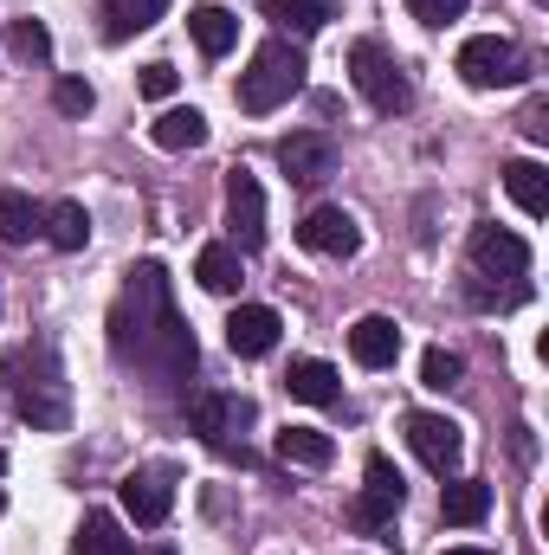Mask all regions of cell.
Returning a JSON list of instances; mask_svg holds the SVG:
<instances>
[{"label":"cell","mask_w":549,"mask_h":555,"mask_svg":"<svg viewBox=\"0 0 549 555\" xmlns=\"http://www.w3.org/2000/svg\"><path fill=\"white\" fill-rule=\"evenodd\" d=\"M111 356L124 369H137L149 388H181L201 369L194 330L175 310V291H168L162 259H142L137 272H130V284L117 291V304H111Z\"/></svg>","instance_id":"cell-1"},{"label":"cell","mask_w":549,"mask_h":555,"mask_svg":"<svg viewBox=\"0 0 549 555\" xmlns=\"http://www.w3.org/2000/svg\"><path fill=\"white\" fill-rule=\"evenodd\" d=\"M7 395H13V414L39 433H65L72 420V388H65V369H59V349L52 343H26L7 369Z\"/></svg>","instance_id":"cell-2"},{"label":"cell","mask_w":549,"mask_h":555,"mask_svg":"<svg viewBox=\"0 0 549 555\" xmlns=\"http://www.w3.org/2000/svg\"><path fill=\"white\" fill-rule=\"evenodd\" d=\"M304 46L297 39H266L259 52H253V65L240 72V111L246 117H266V111H278V104H291L297 91H304Z\"/></svg>","instance_id":"cell-3"},{"label":"cell","mask_w":549,"mask_h":555,"mask_svg":"<svg viewBox=\"0 0 549 555\" xmlns=\"http://www.w3.org/2000/svg\"><path fill=\"white\" fill-rule=\"evenodd\" d=\"M349 78H356V91L369 98V111H382V117H401L413 104L408 72L395 65V52H388L382 39H356V46H349Z\"/></svg>","instance_id":"cell-4"},{"label":"cell","mask_w":549,"mask_h":555,"mask_svg":"<svg viewBox=\"0 0 549 555\" xmlns=\"http://www.w3.org/2000/svg\"><path fill=\"white\" fill-rule=\"evenodd\" d=\"M459 78H465L472 91H511V85H524V78H531V65H524V52H518L511 39L478 33V39H465V46H459Z\"/></svg>","instance_id":"cell-5"},{"label":"cell","mask_w":549,"mask_h":555,"mask_svg":"<svg viewBox=\"0 0 549 555\" xmlns=\"http://www.w3.org/2000/svg\"><path fill=\"white\" fill-rule=\"evenodd\" d=\"M401 498H408V485H401V472L388 465V452H369V465H362V498L349 504V524H356V530H388L395 511H401Z\"/></svg>","instance_id":"cell-6"},{"label":"cell","mask_w":549,"mask_h":555,"mask_svg":"<svg viewBox=\"0 0 549 555\" xmlns=\"http://www.w3.org/2000/svg\"><path fill=\"white\" fill-rule=\"evenodd\" d=\"M227 227H233V253H259L266 246V188L246 168L227 175Z\"/></svg>","instance_id":"cell-7"},{"label":"cell","mask_w":549,"mask_h":555,"mask_svg":"<svg viewBox=\"0 0 549 555\" xmlns=\"http://www.w3.org/2000/svg\"><path fill=\"white\" fill-rule=\"evenodd\" d=\"M117 498H124V511L137 517L142 530H155V524H168V511H175V472H168V465H137V472H124Z\"/></svg>","instance_id":"cell-8"},{"label":"cell","mask_w":549,"mask_h":555,"mask_svg":"<svg viewBox=\"0 0 549 555\" xmlns=\"http://www.w3.org/2000/svg\"><path fill=\"white\" fill-rule=\"evenodd\" d=\"M188 420H194V433L207 439V446H233V433H246L253 426V401L246 395H220V388H201L194 401H188Z\"/></svg>","instance_id":"cell-9"},{"label":"cell","mask_w":549,"mask_h":555,"mask_svg":"<svg viewBox=\"0 0 549 555\" xmlns=\"http://www.w3.org/2000/svg\"><path fill=\"white\" fill-rule=\"evenodd\" d=\"M408 446L426 472L452 478L459 472V452H465V433H459V420H446V414H408Z\"/></svg>","instance_id":"cell-10"},{"label":"cell","mask_w":549,"mask_h":555,"mask_svg":"<svg viewBox=\"0 0 549 555\" xmlns=\"http://www.w3.org/2000/svg\"><path fill=\"white\" fill-rule=\"evenodd\" d=\"M297 246L317 253V259H356V253H362V227H356V214H343V207H310L304 227H297Z\"/></svg>","instance_id":"cell-11"},{"label":"cell","mask_w":549,"mask_h":555,"mask_svg":"<svg viewBox=\"0 0 549 555\" xmlns=\"http://www.w3.org/2000/svg\"><path fill=\"white\" fill-rule=\"evenodd\" d=\"M472 272L478 278H524L531 272V246L511 227H472Z\"/></svg>","instance_id":"cell-12"},{"label":"cell","mask_w":549,"mask_h":555,"mask_svg":"<svg viewBox=\"0 0 549 555\" xmlns=\"http://www.w3.org/2000/svg\"><path fill=\"white\" fill-rule=\"evenodd\" d=\"M278 336H284V317H278L272 304H240V310L227 317V349H233L240 362H259V356H272Z\"/></svg>","instance_id":"cell-13"},{"label":"cell","mask_w":549,"mask_h":555,"mask_svg":"<svg viewBox=\"0 0 549 555\" xmlns=\"http://www.w3.org/2000/svg\"><path fill=\"white\" fill-rule=\"evenodd\" d=\"M278 168H284L291 181L317 188V181L336 175V142L323 137V130H291V137L278 142Z\"/></svg>","instance_id":"cell-14"},{"label":"cell","mask_w":549,"mask_h":555,"mask_svg":"<svg viewBox=\"0 0 549 555\" xmlns=\"http://www.w3.org/2000/svg\"><path fill=\"white\" fill-rule=\"evenodd\" d=\"M349 356H356L362 369H395V362H401V330H395V317H362V323L349 330Z\"/></svg>","instance_id":"cell-15"},{"label":"cell","mask_w":549,"mask_h":555,"mask_svg":"<svg viewBox=\"0 0 549 555\" xmlns=\"http://www.w3.org/2000/svg\"><path fill=\"white\" fill-rule=\"evenodd\" d=\"M284 388H291V401H304V408H336L343 375H336L330 362H317V356H297V362L284 369Z\"/></svg>","instance_id":"cell-16"},{"label":"cell","mask_w":549,"mask_h":555,"mask_svg":"<svg viewBox=\"0 0 549 555\" xmlns=\"http://www.w3.org/2000/svg\"><path fill=\"white\" fill-rule=\"evenodd\" d=\"M439 517L459 524V530L485 524V517H491V485H485V478H452V485H439Z\"/></svg>","instance_id":"cell-17"},{"label":"cell","mask_w":549,"mask_h":555,"mask_svg":"<svg viewBox=\"0 0 549 555\" xmlns=\"http://www.w3.org/2000/svg\"><path fill=\"white\" fill-rule=\"evenodd\" d=\"M149 142L168 149V155H188V149L207 142V117H201L194 104H175V111H162V117L149 124Z\"/></svg>","instance_id":"cell-18"},{"label":"cell","mask_w":549,"mask_h":555,"mask_svg":"<svg viewBox=\"0 0 549 555\" xmlns=\"http://www.w3.org/2000/svg\"><path fill=\"white\" fill-rule=\"evenodd\" d=\"M168 13V0H98V20H104V39H137L155 20Z\"/></svg>","instance_id":"cell-19"},{"label":"cell","mask_w":549,"mask_h":555,"mask_svg":"<svg viewBox=\"0 0 549 555\" xmlns=\"http://www.w3.org/2000/svg\"><path fill=\"white\" fill-rule=\"evenodd\" d=\"M278 459H284V465H304V472H323V465L336 459V439L317 433V426H284V433H278Z\"/></svg>","instance_id":"cell-20"},{"label":"cell","mask_w":549,"mask_h":555,"mask_svg":"<svg viewBox=\"0 0 549 555\" xmlns=\"http://www.w3.org/2000/svg\"><path fill=\"white\" fill-rule=\"evenodd\" d=\"M188 33H194V46H201L207 59H227L233 39H240V20H233L227 7H194V13H188Z\"/></svg>","instance_id":"cell-21"},{"label":"cell","mask_w":549,"mask_h":555,"mask_svg":"<svg viewBox=\"0 0 549 555\" xmlns=\"http://www.w3.org/2000/svg\"><path fill=\"white\" fill-rule=\"evenodd\" d=\"M39 233H46L59 253H85V240H91V214H85V201H52Z\"/></svg>","instance_id":"cell-22"},{"label":"cell","mask_w":549,"mask_h":555,"mask_svg":"<svg viewBox=\"0 0 549 555\" xmlns=\"http://www.w3.org/2000/svg\"><path fill=\"white\" fill-rule=\"evenodd\" d=\"M505 194L518 201V214L544 220V214H549V175H544V162H511V168H505Z\"/></svg>","instance_id":"cell-23"},{"label":"cell","mask_w":549,"mask_h":555,"mask_svg":"<svg viewBox=\"0 0 549 555\" xmlns=\"http://www.w3.org/2000/svg\"><path fill=\"white\" fill-rule=\"evenodd\" d=\"M72 555H130V537L111 511H85L78 537H72Z\"/></svg>","instance_id":"cell-24"},{"label":"cell","mask_w":549,"mask_h":555,"mask_svg":"<svg viewBox=\"0 0 549 555\" xmlns=\"http://www.w3.org/2000/svg\"><path fill=\"white\" fill-rule=\"evenodd\" d=\"M39 227H46V207L26 201V194H13V188H0V240L26 246V240H39Z\"/></svg>","instance_id":"cell-25"},{"label":"cell","mask_w":549,"mask_h":555,"mask_svg":"<svg viewBox=\"0 0 549 555\" xmlns=\"http://www.w3.org/2000/svg\"><path fill=\"white\" fill-rule=\"evenodd\" d=\"M194 278H201V291H214V297H233V291H240V253H233V246H201Z\"/></svg>","instance_id":"cell-26"},{"label":"cell","mask_w":549,"mask_h":555,"mask_svg":"<svg viewBox=\"0 0 549 555\" xmlns=\"http://www.w3.org/2000/svg\"><path fill=\"white\" fill-rule=\"evenodd\" d=\"M266 20H278L297 39H310V33L330 26V0H266Z\"/></svg>","instance_id":"cell-27"},{"label":"cell","mask_w":549,"mask_h":555,"mask_svg":"<svg viewBox=\"0 0 549 555\" xmlns=\"http://www.w3.org/2000/svg\"><path fill=\"white\" fill-rule=\"evenodd\" d=\"M7 52H13L20 65H46V59H52V33H46V20H13V26H7Z\"/></svg>","instance_id":"cell-28"},{"label":"cell","mask_w":549,"mask_h":555,"mask_svg":"<svg viewBox=\"0 0 549 555\" xmlns=\"http://www.w3.org/2000/svg\"><path fill=\"white\" fill-rule=\"evenodd\" d=\"M459 375H465V362H459L452 349H426V356H420V382H426V388L446 395V388H459Z\"/></svg>","instance_id":"cell-29"},{"label":"cell","mask_w":549,"mask_h":555,"mask_svg":"<svg viewBox=\"0 0 549 555\" xmlns=\"http://www.w3.org/2000/svg\"><path fill=\"white\" fill-rule=\"evenodd\" d=\"M52 104H59L65 117H91V104H98V91H91L85 78H59V85H52Z\"/></svg>","instance_id":"cell-30"},{"label":"cell","mask_w":549,"mask_h":555,"mask_svg":"<svg viewBox=\"0 0 549 555\" xmlns=\"http://www.w3.org/2000/svg\"><path fill=\"white\" fill-rule=\"evenodd\" d=\"M142 98H155V104H162V98H175V85H181V72H175V65H168V59H155V65H142Z\"/></svg>","instance_id":"cell-31"},{"label":"cell","mask_w":549,"mask_h":555,"mask_svg":"<svg viewBox=\"0 0 549 555\" xmlns=\"http://www.w3.org/2000/svg\"><path fill=\"white\" fill-rule=\"evenodd\" d=\"M408 13L420 20V26H446V20L465 13V0H408Z\"/></svg>","instance_id":"cell-32"},{"label":"cell","mask_w":549,"mask_h":555,"mask_svg":"<svg viewBox=\"0 0 549 555\" xmlns=\"http://www.w3.org/2000/svg\"><path fill=\"white\" fill-rule=\"evenodd\" d=\"M524 130H531L537 142L549 137V104H531V117H524Z\"/></svg>","instance_id":"cell-33"},{"label":"cell","mask_w":549,"mask_h":555,"mask_svg":"<svg viewBox=\"0 0 549 555\" xmlns=\"http://www.w3.org/2000/svg\"><path fill=\"white\" fill-rule=\"evenodd\" d=\"M446 555H491V550H478V543H459V550H446Z\"/></svg>","instance_id":"cell-34"},{"label":"cell","mask_w":549,"mask_h":555,"mask_svg":"<svg viewBox=\"0 0 549 555\" xmlns=\"http://www.w3.org/2000/svg\"><path fill=\"white\" fill-rule=\"evenodd\" d=\"M0 472H7V452H0Z\"/></svg>","instance_id":"cell-35"},{"label":"cell","mask_w":549,"mask_h":555,"mask_svg":"<svg viewBox=\"0 0 549 555\" xmlns=\"http://www.w3.org/2000/svg\"><path fill=\"white\" fill-rule=\"evenodd\" d=\"M155 555H175V550H155Z\"/></svg>","instance_id":"cell-36"}]
</instances>
